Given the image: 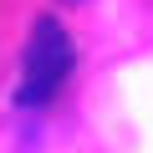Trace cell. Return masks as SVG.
<instances>
[{"label": "cell", "mask_w": 153, "mask_h": 153, "mask_svg": "<svg viewBox=\"0 0 153 153\" xmlns=\"http://www.w3.org/2000/svg\"><path fill=\"white\" fill-rule=\"evenodd\" d=\"M71 61H76V51H71V36L61 31V21L56 16H41L36 26H31V36H26V61H21V107H46L56 92H61V82L71 76Z\"/></svg>", "instance_id": "6da1fadb"}]
</instances>
